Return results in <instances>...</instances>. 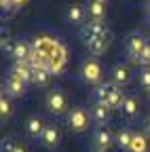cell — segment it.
Masks as SVG:
<instances>
[{
	"label": "cell",
	"instance_id": "cell-11",
	"mask_svg": "<svg viewBox=\"0 0 150 152\" xmlns=\"http://www.w3.org/2000/svg\"><path fill=\"white\" fill-rule=\"evenodd\" d=\"M131 78H133V72H131V68L127 64H116L114 68L110 70V83H114L116 87H125L131 83Z\"/></svg>",
	"mask_w": 150,
	"mask_h": 152
},
{
	"label": "cell",
	"instance_id": "cell-7",
	"mask_svg": "<svg viewBox=\"0 0 150 152\" xmlns=\"http://www.w3.org/2000/svg\"><path fill=\"white\" fill-rule=\"evenodd\" d=\"M32 55H34V45L30 40H26V38H17L13 45V51H11L13 64H30Z\"/></svg>",
	"mask_w": 150,
	"mask_h": 152
},
{
	"label": "cell",
	"instance_id": "cell-21",
	"mask_svg": "<svg viewBox=\"0 0 150 152\" xmlns=\"http://www.w3.org/2000/svg\"><path fill=\"white\" fill-rule=\"evenodd\" d=\"M123 99H125V93H123V89L114 85V89L110 91V97H108V102H106V104H108L112 110H121V106H123Z\"/></svg>",
	"mask_w": 150,
	"mask_h": 152
},
{
	"label": "cell",
	"instance_id": "cell-1",
	"mask_svg": "<svg viewBox=\"0 0 150 152\" xmlns=\"http://www.w3.org/2000/svg\"><path fill=\"white\" fill-rule=\"evenodd\" d=\"M78 74H80V80L87 83V85L97 87V85L104 83V68L95 57H85L80 61V72Z\"/></svg>",
	"mask_w": 150,
	"mask_h": 152
},
{
	"label": "cell",
	"instance_id": "cell-25",
	"mask_svg": "<svg viewBox=\"0 0 150 152\" xmlns=\"http://www.w3.org/2000/svg\"><path fill=\"white\" fill-rule=\"evenodd\" d=\"M140 68H150V40L146 42V47L140 55Z\"/></svg>",
	"mask_w": 150,
	"mask_h": 152
},
{
	"label": "cell",
	"instance_id": "cell-13",
	"mask_svg": "<svg viewBox=\"0 0 150 152\" xmlns=\"http://www.w3.org/2000/svg\"><path fill=\"white\" fill-rule=\"evenodd\" d=\"M26 89H28V85L23 80H19L13 74H7V78H4V93L9 95V97H23Z\"/></svg>",
	"mask_w": 150,
	"mask_h": 152
},
{
	"label": "cell",
	"instance_id": "cell-23",
	"mask_svg": "<svg viewBox=\"0 0 150 152\" xmlns=\"http://www.w3.org/2000/svg\"><path fill=\"white\" fill-rule=\"evenodd\" d=\"M129 152H148V135H144V133H135Z\"/></svg>",
	"mask_w": 150,
	"mask_h": 152
},
{
	"label": "cell",
	"instance_id": "cell-12",
	"mask_svg": "<svg viewBox=\"0 0 150 152\" xmlns=\"http://www.w3.org/2000/svg\"><path fill=\"white\" fill-rule=\"evenodd\" d=\"M89 114H91V121H93V123H97V125H108L110 118H112V108H110L108 104L95 102V104L91 106Z\"/></svg>",
	"mask_w": 150,
	"mask_h": 152
},
{
	"label": "cell",
	"instance_id": "cell-15",
	"mask_svg": "<svg viewBox=\"0 0 150 152\" xmlns=\"http://www.w3.org/2000/svg\"><path fill=\"white\" fill-rule=\"evenodd\" d=\"M85 7H87L89 21H104L106 19V2H102V0H89Z\"/></svg>",
	"mask_w": 150,
	"mask_h": 152
},
{
	"label": "cell",
	"instance_id": "cell-32",
	"mask_svg": "<svg viewBox=\"0 0 150 152\" xmlns=\"http://www.w3.org/2000/svg\"><path fill=\"white\" fill-rule=\"evenodd\" d=\"M102 2H108V0H102Z\"/></svg>",
	"mask_w": 150,
	"mask_h": 152
},
{
	"label": "cell",
	"instance_id": "cell-2",
	"mask_svg": "<svg viewBox=\"0 0 150 152\" xmlns=\"http://www.w3.org/2000/svg\"><path fill=\"white\" fill-rule=\"evenodd\" d=\"M45 108L53 116H64V114H68L70 108H68V99H66L64 89H59V87L51 89L47 93V97H45Z\"/></svg>",
	"mask_w": 150,
	"mask_h": 152
},
{
	"label": "cell",
	"instance_id": "cell-4",
	"mask_svg": "<svg viewBox=\"0 0 150 152\" xmlns=\"http://www.w3.org/2000/svg\"><path fill=\"white\" fill-rule=\"evenodd\" d=\"M116 146V133H112L108 125H97L93 129V150H110Z\"/></svg>",
	"mask_w": 150,
	"mask_h": 152
},
{
	"label": "cell",
	"instance_id": "cell-33",
	"mask_svg": "<svg viewBox=\"0 0 150 152\" xmlns=\"http://www.w3.org/2000/svg\"><path fill=\"white\" fill-rule=\"evenodd\" d=\"M148 2H150V0H148Z\"/></svg>",
	"mask_w": 150,
	"mask_h": 152
},
{
	"label": "cell",
	"instance_id": "cell-16",
	"mask_svg": "<svg viewBox=\"0 0 150 152\" xmlns=\"http://www.w3.org/2000/svg\"><path fill=\"white\" fill-rule=\"evenodd\" d=\"M9 74L17 76V78L23 80L26 85H32V78H34V68H32V64H13Z\"/></svg>",
	"mask_w": 150,
	"mask_h": 152
},
{
	"label": "cell",
	"instance_id": "cell-17",
	"mask_svg": "<svg viewBox=\"0 0 150 152\" xmlns=\"http://www.w3.org/2000/svg\"><path fill=\"white\" fill-rule=\"evenodd\" d=\"M133 135H135V133L131 131V129H127V127L119 129V131H116V146H119L123 152H129V150H131V142H133Z\"/></svg>",
	"mask_w": 150,
	"mask_h": 152
},
{
	"label": "cell",
	"instance_id": "cell-22",
	"mask_svg": "<svg viewBox=\"0 0 150 152\" xmlns=\"http://www.w3.org/2000/svg\"><path fill=\"white\" fill-rule=\"evenodd\" d=\"M11 114H13V104H11V97H9L7 93H2V95H0V118H2V123L11 118Z\"/></svg>",
	"mask_w": 150,
	"mask_h": 152
},
{
	"label": "cell",
	"instance_id": "cell-3",
	"mask_svg": "<svg viewBox=\"0 0 150 152\" xmlns=\"http://www.w3.org/2000/svg\"><path fill=\"white\" fill-rule=\"evenodd\" d=\"M89 123H91V114L87 112V108L83 106H74L70 108V112L66 114V125L72 133H83L89 129Z\"/></svg>",
	"mask_w": 150,
	"mask_h": 152
},
{
	"label": "cell",
	"instance_id": "cell-19",
	"mask_svg": "<svg viewBox=\"0 0 150 152\" xmlns=\"http://www.w3.org/2000/svg\"><path fill=\"white\" fill-rule=\"evenodd\" d=\"M114 89V83H110V80H104L102 85L95 87V91H93V97H95V102H102L106 104L108 97H110V91Z\"/></svg>",
	"mask_w": 150,
	"mask_h": 152
},
{
	"label": "cell",
	"instance_id": "cell-26",
	"mask_svg": "<svg viewBox=\"0 0 150 152\" xmlns=\"http://www.w3.org/2000/svg\"><path fill=\"white\" fill-rule=\"evenodd\" d=\"M15 146H17V142H15L11 135H7V137L2 140V152H13Z\"/></svg>",
	"mask_w": 150,
	"mask_h": 152
},
{
	"label": "cell",
	"instance_id": "cell-31",
	"mask_svg": "<svg viewBox=\"0 0 150 152\" xmlns=\"http://www.w3.org/2000/svg\"><path fill=\"white\" fill-rule=\"evenodd\" d=\"M93 152H106V150H93Z\"/></svg>",
	"mask_w": 150,
	"mask_h": 152
},
{
	"label": "cell",
	"instance_id": "cell-14",
	"mask_svg": "<svg viewBox=\"0 0 150 152\" xmlns=\"http://www.w3.org/2000/svg\"><path fill=\"white\" fill-rule=\"evenodd\" d=\"M121 114L125 118H129V121H133L140 114V102H138L135 95H125L123 106H121Z\"/></svg>",
	"mask_w": 150,
	"mask_h": 152
},
{
	"label": "cell",
	"instance_id": "cell-8",
	"mask_svg": "<svg viewBox=\"0 0 150 152\" xmlns=\"http://www.w3.org/2000/svg\"><path fill=\"white\" fill-rule=\"evenodd\" d=\"M59 144H61V129H59V125L49 123L45 133H42V137H40V146L47 148V150H57Z\"/></svg>",
	"mask_w": 150,
	"mask_h": 152
},
{
	"label": "cell",
	"instance_id": "cell-30",
	"mask_svg": "<svg viewBox=\"0 0 150 152\" xmlns=\"http://www.w3.org/2000/svg\"><path fill=\"white\" fill-rule=\"evenodd\" d=\"M146 95H148V99H150V89H148V91H146Z\"/></svg>",
	"mask_w": 150,
	"mask_h": 152
},
{
	"label": "cell",
	"instance_id": "cell-10",
	"mask_svg": "<svg viewBox=\"0 0 150 152\" xmlns=\"http://www.w3.org/2000/svg\"><path fill=\"white\" fill-rule=\"evenodd\" d=\"M87 17H89L87 15V7H83L78 2H74V4H70L66 9V21L70 26H74V28H83L87 23Z\"/></svg>",
	"mask_w": 150,
	"mask_h": 152
},
{
	"label": "cell",
	"instance_id": "cell-24",
	"mask_svg": "<svg viewBox=\"0 0 150 152\" xmlns=\"http://www.w3.org/2000/svg\"><path fill=\"white\" fill-rule=\"evenodd\" d=\"M138 83H140V87H144L146 91L150 89V68H140V74H138Z\"/></svg>",
	"mask_w": 150,
	"mask_h": 152
},
{
	"label": "cell",
	"instance_id": "cell-18",
	"mask_svg": "<svg viewBox=\"0 0 150 152\" xmlns=\"http://www.w3.org/2000/svg\"><path fill=\"white\" fill-rule=\"evenodd\" d=\"M49 80H51V68H47V66H42V68H34V78H32V85L45 89V87L49 85Z\"/></svg>",
	"mask_w": 150,
	"mask_h": 152
},
{
	"label": "cell",
	"instance_id": "cell-28",
	"mask_svg": "<svg viewBox=\"0 0 150 152\" xmlns=\"http://www.w3.org/2000/svg\"><path fill=\"white\" fill-rule=\"evenodd\" d=\"M13 152H30V150H28V146H26V144L17 142V146H15V150H13Z\"/></svg>",
	"mask_w": 150,
	"mask_h": 152
},
{
	"label": "cell",
	"instance_id": "cell-9",
	"mask_svg": "<svg viewBox=\"0 0 150 152\" xmlns=\"http://www.w3.org/2000/svg\"><path fill=\"white\" fill-rule=\"evenodd\" d=\"M47 125H49V123H45L42 116L32 114V116L26 118V125H23V127H26V135H28L30 140H40L42 133H45V129H47Z\"/></svg>",
	"mask_w": 150,
	"mask_h": 152
},
{
	"label": "cell",
	"instance_id": "cell-20",
	"mask_svg": "<svg viewBox=\"0 0 150 152\" xmlns=\"http://www.w3.org/2000/svg\"><path fill=\"white\" fill-rule=\"evenodd\" d=\"M110 42H112V38H97V40L87 42L85 47H87V51L91 55H102V53H106V49L110 47Z\"/></svg>",
	"mask_w": 150,
	"mask_h": 152
},
{
	"label": "cell",
	"instance_id": "cell-5",
	"mask_svg": "<svg viewBox=\"0 0 150 152\" xmlns=\"http://www.w3.org/2000/svg\"><path fill=\"white\" fill-rule=\"evenodd\" d=\"M146 42H148V38H146L144 34H140V32H131V34L127 36V47H125V49H127V59H129V64H138V66H140V55H142Z\"/></svg>",
	"mask_w": 150,
	"mask_h": 152
},
{
	"label": "cell",
	"instance_id": "cell-6",
	"mask_svg": "<svg viewBox=\"0 0 150 152\" xmlns=\"http://www.w3.org/2000/svg\"><path fill=\"white\" fill-rule=\"evenodd\" d=\"M80 38L87 45L91 40H97V38H112V32L108 30V26L104 21H89L80 28Z\"/></svg>",
	"mask_w": 150,
	"mask_h": 152
},
{
	"label": "cell",
	"instance_id": "cell-29",
	"mask_svg": "<svg viewBox=\"0 0 150 152\" xmlns=\"http://www.w3.org/2000/svg\"><path fill=\"white\" fill-rule=\"evenodd\" d=\"M146 17H148V21H150V2H148V7H146Z\"/></svg>",
	"mask_w": 150,
	"mask_h": 152
},
{
	"label": "cell",
	"instance_id": "cell-27",
	"mask_svg": "<svg viewBox=\"0 0 150 152\" xmlns=\"http://www.w3.org/2000/svg\"><path fill=\"white\" fill-rule=\"evenodd\" d=\"M142 133L150 137V114H148V116H146V118L142 121Z\"/></svg>",
	"mask_w": 150,
	"mask_h": 152
}]
</instances>
